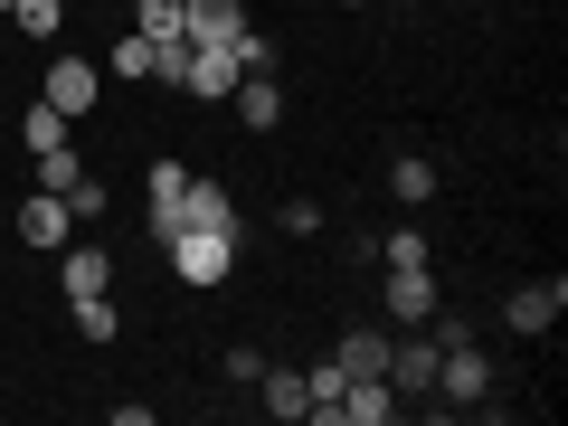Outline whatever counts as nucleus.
<instances>
[{"label": "nucleus", "instance_id": "f257e3e1", "mask_svg": "<svg viewBox=\"0 0 568 426\" xmlns=\"http://www.w3.org/2000/svg\"><path fill=\"white\" fill-rule=\"evenodd\" d=\"M162 256H171V284H190V294H219L237 275V237H219V227H171Z\"/></svg>", "mask_w": 568, "mask_h": 426}, {"label": "nucleus", "instance_id": "f03ea898", "mask_svg": "<svg viewBox=\"0 0 568 426\" xmlns=\"http://www.w3.org/2000/svg\"><path fill=\"white\" fill-rule=\"evenodd\" d=\"M436 388H446L455 407H474V398H484V388H493V361H484V351H474V342H465V332H455V323L436 332Z\"/></svg>", "mask_w": 568, "mask_h": 426}, {"label": "nucleus", "instance_id": "7ed1b4c3", "mask_svg": "<svg viewBox=\"0 0 568 426\" xmlns=\"http://www.w3.org/2000/svg\"><path fill=\"white\" fill-rule=\"evenodd\" d=\"M95 85H104V67L95 58H58V67H48V77H39V104H58V114L67 123H85V114H95Z\"/></svg>", "mask_w": 568, "mask_h": 426}, {"label": "nucleus", "instance_id": "20e7f679", "mask_svg": "<svg viewBox=\"0 0 568 426\" xmlns=\"http://www.w3.org/2000/svg\"><path fill=\"white\" fill-rule=\"evenodd\" d=\"M388 323H436L446 313V284H436V265H388Z\"/></svg>", "mask_w": 568, "mask_h": 426}, {"label": "nucleus", "instance_id": "39448f33", "mask_svg": "<svg viewBox=\"0 0 568 426\" xmlns=\"http://www.w3.org/2000/svg\"><path fill=\"white\" fill-rule=\"evenodd\" d=\"M171 85H181V95H200V104H227V85H237V58H227V48H181Z\"/></svg>", "mask_w": 568, "mask_h": 426}, {"label": "nucleus", "instance_id": "423d86ee", "mask_svg": "<svg viewBox=\"0 0 568 426\" xmlns=\"http://www.w3.org/2000/svg\"><path fill=\"white\" fill-rule=\"evenodd\" d=\"M58 284H67V304L114 294V246H58Z\"/></svg>", "mask_w": 568, "mask_h": 426}, {"label": "nucleus", "instance_id": "0eeeda50", "mask_svg": "<svg viewBox=\"0 0 568 426\" xmlns=\"http://www.w3.org/2000/svg\"><path fill=\"white\" fill-rule=\"evenodd\" d=\"M559 313H568V284L549 275V284H521V294H511V304H503V323L521 332V342H540V332L559 323Z\"/></svg>", "mask_w": 568, "mask_h": 426}, {"label": "nucleus", "instance_id": "6e6552de", "mask_svg": "<svg viewBox=\"0 0 568 426\" xmlns=\"http://www.w3.org/2000/svg\"><path fill=\"white\" fill-rule=\"evenodd\" d=\"M181 227H219V237H237V190L190 171V190H181Z\"/></svg>", "mask_w": 568, "mask_h": 426}, {"label": "nucleus", "instance_id": "1a4fd4ad", "mask_svg": "<svg viewBox=\"0 0 568 426\" xmlns=\"http://www.w3.org/2000/svg\"><path fill=\"white\" fill-rule=\"evenodd\" d=\"M67 227H77V209L58 190H29L20 200V246H67Z\"/></svg>", "mask_w": 568, "mask_h": 426}, {"label": "nucleus", "instance_id": "9d476101", "mask_svg": "<svg viewBox=\"0 0 568 426\" xmlns=\"http://www.w3.org/2000/svg\"><path fill=\"white\" fill-rule=\"evenodd\" d=\"M181 190H190V162H152V181H142V209H152V237H171V227H181Z\"/></svg>", "mask_w": 568, "mask_h": 426}, {"label": "nucleus", "instance_id": "9b49d317", "mask_svg": "<svg viewBox=\"0 0 568 426\" xmlns=\"http://www.w3.org/2000/svg\"><path fill=\"white\" fill-rule=\"evenodd\" d=\"M227 104H237L246 133H275V123H284V85L275 77H237V85H227Z\"/></svg>", "mask_w": 568, "mask_h": 426}, {"label": "nucleus", "instance_id": "f8f14e48", "mask_svg": "<svg viewBox=\"0 0 568 426\" xmlns=\"http://www.w3.org/2000/svg\"><path fill=\"white\" fill-rule=\"evenodd\" d=\"M256 398H265V417H284V426H304V417H313L304 369H275V361H265V369H256Z\"/></svg>", "mask_w": 568, "mask_h": 426}, {"label": "nucleus", "instance_id": "ddd939ff", "mask_svg": "<svg viewBox=\"0 0 568 426\" xmlns=\"http://www.w3.org/2000/svg\"><path fill=\"white\" fill-rule=\"evenodd\" d=\"M388 388L398 398H426L436 388V342H388Z\"/></svg>", "mask_w": 568, "mask_h": 426}, {"label": "nucleus", "instance_id": "4468645a", "mask_svg": "<svg viewBox=\"0 0 568 426\" xmlns=\"http://www.w3.org/2000/svg\"><path fill=\"white\" fill-rule=\"evenodd\" d=\"M246 29V0H190V48H227Z\"/></svg>", "mask_w": 568, "mask_h": 426}, {"label": "nucleus", "instance_id": "2eb2a0df", "mask_svg": "<svg viewBox=\"0 0 568 426\" xmlns=\"http://www.w3.org/2000/svg\"><path fill=\"white\" fill-rule=\"evenodd\" d=\"M342 417L351 426H398V388H388V379H351L342 388Z\"/></svg>", "mask_w": 568, "mask_h": 426}, {"label": "nucleus", "instance_id": "dca6fc26", "mask_svg": "<svg viewBox=\"0 0 568 426\" xmlns=\"http://www.w3.org/2000/svg\"><path fill=\"white\" fill-rule=\"evenodd\" d=\"M133 29L152 48H181L190 39V0H133Z\"/></svg>", "mask_w": 568, "mask_h": 426}, {"label": "nucleus", "instance_id": "f3484780", "mask_svg": "<svg viewBox=\"0 0 568 426\" xmlns=\"http://www.w3.org/2000/svg\"><path fill=\"white\" fill-rule=\"evenodd\" d=\"M104 77H123V85H152V77H162V48L142 39V29H123V39H114V58H104Z\"/></svg>", "mask_w": 568, "mask_h": 426}, {"label": "nucleus", "instance_id": "a211bd4d", "mask_svg": "<svg viewBox=\"0 0 568 426\" xmlns=\"http://www.w3.org/2000/svg\"><path fill=\"white\" fill-rule=\"evenodd\" d=\"M67 133H77V123H67L58 104H20V152L29 162H39V152H67Z\"/></svg>", "mask_w": 568, "mask_h": 426}, {"label": "nucleus", "instance_id": "6ab92c4d", "mask_svg": "<svg viewBox=\"0 0 568 426\" xmlns=\"http://www.w3.org/2000/svg\"><path fill=\"white\" fill-rule=\"evenodd\" d=\"M342 379H388V332H351L342 342Z\"/></svg>", "mask_w": 568, "mask_h": 426}, {"label": "nucleus", "instance_id": "aec40b11", "mask_svg": "<svg viewBox=\"0 0 568 426\" xmlns=\"http://www.w3.org/2000/svg\"><path fill=\"white\" fill-rule=\"evenodd\" d=\"M0 20H20V39H58V29H67V0H10Z\"/></svg>", "mask_w": 568, "mask_h": 426}, {"label": "nucleus", "instance_id": "412c9836", "mask_svg": "<svg viewBox=\"0 0 568 426\" xmlns=\"http://www.w3.org/2000/svg\"><path fill=\"white\" fill-rule=\"evenodd\" d=\"M342 388H351V379H342V361H323V369H304V398H313V417H323V426L342 417Z\"/></svg>", "mask_w": 568, "mask_h": 426}, {"label": "nucleus", "instance_id": "4be33fe9", "mask_svg": "<svg viewBox=\"0 0 568 426\" xmlns=\"http://www.w3.org/2000/svg\"><path fill=\"white\" fill-rule=\"evenodd\" d=\"M379 265H436V237H426V227H388V237H379Z\"/></svg>", "mask_w": 568, "mask_h": 426}, {"label": "nucleus", "instance_id": "5701e85b", "mask_svg": "<svg viewBox=\"0 0 568 426\" xmlns=\"http://www.w3.org/2000/svg\"><path fill=\"white\" fill-rule=\"evenodd\" d=\"M388 190H398L407 209H417V200H436V162H417V152H407V162H388Z\"/></svg>", "mask_w": 568, "mask_h": 426}, {"label": "nucleus", "instance_id": "b1692460", "mask_svg": "<svg viewBox=\"0 0 568 426\" xmlns=\"http://www.w3.org/2000/svg\"><path fill=\"white\" fill-rule=\"evenodd\" d=\"M67 313H77V332H85V342H114V332H123L114 294H85V304H67Z\"/></svg>", "mask_w": 568, "mask_h": 426}, {"label": "nucleus", "instance_id": "393cba45", "mask_svg": "<svg viewBox=\"0 0 568 426\" xmlns=\"http://www.w3.org/2000/svg\"><path fill=\"white\" fill-rule=\"evenodd\" d=\"M275 227H284V237H323V200H284Z\"/></svg>", "mask_w": 568, "mask_h": 426}, {"label": "nucleus", "instance_id": "a878e982", "mask_svg": "<svg viewBox=\"0 0 568 426\" xmlns=\"http://www.w3.org/2000/svg\"><path fill=\"white\" fill-rule=\"evenodd\" d=\"M58 200L77 209V219H104V181H95V171H77V190H58Z\"/></svg>", "mask_w": 568, "mask_h": 426}, {"label": "nucleus", "instance_id": "bb28decb", "mask_svg": "<svg viewBox=\"0 0 568 426\" xmlns=\"http://www.w3.org/2000/svg\"><path fill=\"white\" fill-rule=\"evenodd\" d=\"M77 171H85L77 152H39V190H77Z\"/></svg>", "mask_w": 568, "mask_h": 426}, {"label": "nucleus", "instance_id": "cd10ccee", "mask_svg": "<svg viewBox=\"0 0 568 426\" xmlns=\"http://www.w3.org/2000/svg\"><path fill=\"white\" fill-rule=\"evenodd\" d=\"M398 10H417V0H398Z\"/></svg>", "mask_w": 568, "mask_h": 426}, {"label": "nucleus", "instance_id": "c85d7f7f", "mask_svg": "<svg viewBox=\"0 0 568 426\" xmlns=\"http://www.w3.org/2000/svg\"><path fill=\"white\" fill-rule=\"evenodd\" d=\"M342 10H361V0H342Z\"/></svg>", "mask_w": 568, "mask_h": 426}, {"label": "nucleus", "instance_id": "c756f323", "mask_svg": "<svg viewBox=\"0 0 568 426\" xmlns=\"http://www.w3.org/2000/svg\"><path fill=\"white\" fill-rule=\"evenodd\" d=\"M95 10H104V0H95Z\"/></svg>", "mask_w": 568, "mask_h": 426}]
</instances>
